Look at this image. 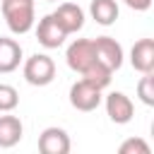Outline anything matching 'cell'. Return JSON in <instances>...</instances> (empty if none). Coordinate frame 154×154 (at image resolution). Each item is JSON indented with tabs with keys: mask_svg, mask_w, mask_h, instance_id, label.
<instances>
[{
	"mask_svg": "<svg viewBox=\"0 0 154 154\" xmlns=\"http://www.w3.org/2000/svg\"><path fill=\"white\" fill-rule=\"evenodd\" d=\"M0 10H2L5 24H7V29L12 34L22 36V34L34 29V22H36V5H34V0H2Z\"/></svg>",
	"mask_w": 154,
	"mask_h": 154,
	"instance_id": "obj_1",
	"label": "cell"
},
{
	"mask_svg": "<svg viewBox=\"0 0 154 154\" xmlns=\"http://www.w3.org/2000/svg\"><path fill=\"white\" fill-rule=\"evenodd\" d=\"M22 75L24 79L31 84V87H46L53 82L55 77V63L51 55L46 53H34L24 60V67H22Z\"/></svg>",
	"mask_w": 154,
	"mask_h": 154,
	"instance_id": "obj_2",
	"label": "cell"
},
{
	"mask_svg": "<svg viewBox=\"0 0 154 154\" xmlns=\"http://www.w3.org/2000/svg\"><path fill=\"white\" fill-rule=\"evenodd\" d=\"M65 60H67V67L75 70V72H84L91 63H96V48H94V41L91 38H75L67 51H65Z\"/></svg>",
	"mask_w": 154,
	"mask_h": 154,
	"instance_id": "obj_3",
	"label": "cell"
},
{
	"mask_svg": "<svg viewBox=\"0 0 154 154\" xmlns=\"http://www.w3.org/2000/svg\"><path fill=\"white\" fill-rule=\"evenodd\" d=\"M70 103H72V108L89 113V111L99 108V103H101V89L96 84L87 82V79H77L70 87Z\"/></svg>",
	"mask_w": 154,
	"mask_h": 154,
	"instance_id": "obj_4",
	"label": "cell"
},
{
	"mask_svg": "<svg viewBox=\"0 0 154 154\" xmlns=\"http://www.w3.org/2000/svg\"><path fill=\"white\" fill-rule=\"evenodd\" d=\"M70 147H72L70 135L58 125H51L38 135V152L41 154H67Z\"/></svg>",
	"mask_w": 154,
	"mask_h": 154,
	"instance_id": "obj_5",
	"label": "cell"
},
{
	"mask_svg": "<svg viewBox=\"0 0 154 154\" xmlns=\"http://www.w3.org/2000/svg\"><path fill=\"white\" fill-rule=\"evenodd\" d=\"M94 41V48H96V58L103 63V65H108L113 72L116 70H120V65H123V46L116 41V38H111V36H96V38H91Z\"/></svg>",
	"mask_w": 154,
	"mask_h": 154,
	"instance_id": "obj_6",
	"label": "cell"
},
{
	"mask_svg": "<svg viewBox=\"0 0 154 154\" xmlns=\"http://www.w3.org/2000/svg\"><path fill=\"white\" fill-rule=\"evenodd\" d=\"M106 113L116 125H125L132 120L135 116V106L130 101V96H125L123 91H111L106 96Z\"/></svg>",
	"mask_w": 154,
	"mask_h": 154,
	"instance_id": "obj_7",
	"label": "cell"
},
{
	"mask_svg": "<svg viewBox=\"0 0 154 154\" xmlns=\"http://www.w3.org/2000/svg\"><path fill=\"white\" fill-rule=\"evenodd\" d=\"M55 17V22L63 26V31L70 36V34H77L82 26H84V12L79 5L75 2H60L55 12H51Z\"/></svg>",
	"mask_w": 154,
	"mask_h": 154,
	"instance_id": "obj_8",
	"label": "cell"
},
{
	"mask_svg": "<svg viewBox=\"0 0 154 154\" xmlns=\"http://www.w3.org/2000/svg\"><path fill=\"white\" fill-rule=\"evenodd\" d=\"M36 38L43 48H58L63 46V41L67 38V34L63 31V26L55 22L53 14H46L38 19V26H36Z\"/></svg>",
	"mask_w": 154,
	"mask_h": 154,
	"instance_id": "obj_9",
	"label": "cell"
},
{
	"mask_svg": "<svg viewBox=\"0 0 154 154\" xmlns=\"http://www.w3.org/2000/svg\"><path fill=\"white\" fill-rule=\"evenodd\" d=\"M130 65L137 72H154V38L135 41L130 51Z\"/></svg>",
	"mask_w": 154,
	"mask_h": 154,
	"instance_id": "obj_10",
	"label": "cell"
},
{
	"mask_svg": "<svg viewBox=\"0 0 154 154\" xmlns=\"http://www.w3.org/2000/svg\"><path fill=\"white\" fill-rule=\"evenodd\" d=\"M22 135H24V125L17 116H12V111L0 116V149L14 147L22 140Z\"/></svg>",
	"mask_w": 154,
	"mask_h": 154,
	"instance_id": "obj_11",
	"label": "cell"
},
{
	"mask_svg": "<svg viewBox=\"0 0 154 154\" xmlns=\"http://www.w3.org/2000/svg\"><path fill=\"white\" fill-rule=\"evenodd\" d=\"M22 63V46L14 38L0 36V75L14 72Z\"/></svg>",
	"mask_w": 154,
	"mask_h": 154,
	"instance_id": "obj_12",
	"label": "cell"
},
{
	"mask_svg": "<svg viewBox=\"0 0 154 154\" xmlns=\"http://www.w3.org/2000/svg\"><path fill=\"white\" fill-rule=\"evenodd\" d=\"M91 19L101 26H111L118 19V2L116 0H91L89 5Z\"/></svg>",
	"mask_w": 154,
	"mask_h": 154,
	"instance_id": "obj_13",
	"label": "cell"
},
{
	"mask_svg": "<svg viewBox=\"0 0 154 154\" xmlns=\"http://www.w3.org/2000/svg\"><path fill=\"white\" fill-rule=\"evenodd\" d=\"M111 77H113V70H111L108 65H103L101 60L91 63V65H89V67L82 72V79H87V82L96 84L99 89H106V87L111 84Z\"/></svg>",
	"mask_w": 154,
	"mask_h": 154,
	"instance_id": "obj_14",
	"label": "cell"
},
{
	"mask_svg": "<svg viewBox=\"0 0 154 154\" xmlns=\"http://www.w3.org/2000/svg\"><path fill=\"white\" fill-rule=\"evenodd\" d=\"M137 96L144 106H154V75L142 72V79L137 82Z\"/></svg>",
	"mask_w": 154,
	"mask_h": 154,
	"instance_id": "obj_15",
	"label": "cell"
},
{
	"mask_svg": "<svg viewBox=\"0 0 154 154\" xmlns=\"http://www.w3.org/2000/svg\"><path fill=\"white\" fill-rule=\"evenodd\" d=\"M19 103V94L12 84H0V113L14 111Z\"/></svg>",
	"mask_w": 154,
	"mask_h": 154,
	"instance_id": "obj_16",
	"label": "cell"
},
{
	"mask_svg": "<svg viewBox=\"0 0 154 154\" xmlns=\"http://www.w3.org/2000/svg\"><path fill=\"white\" fill-rule=\"evenodd\" d=\"M118 152H120V154H149L152 149H149V144H147L142 137H130V140H125V142L118 147Z\"/></svg>",
	"mask_w": 154,
	"mask_h": 154,
	"instance_id": "obj_17",
	"label": "cell"
},
{
	"mask_svg": "<svg viewBox=\"0 0 154 154\" xmlns=\"http://www.w3.org/2000/svg\"><path fill=\"white\" fill-rule=\"evenodd\" d=\"M130 10H137V12H144V10H149L152 7V0H123Z\"/></svg>",
	"mask_w": 154,
	"mask_h": 154,
	"instance_id": "obj_18",
	"label": "cell"
},
{
	"mask_svg": "<svg viewBox=\"0 0 154 154\" xmlns=\"http://www.w3.org/2000/svg\"><path fill=\"white\" fill-rule=\"evenodd\" d=\"M48 2H58V0H48Z\"/></svg>",
	"mask_w": 154,
	"mask_h": 154,
	"instance_id": "obj_19",
	"label": "cell"
}]
</instances>
